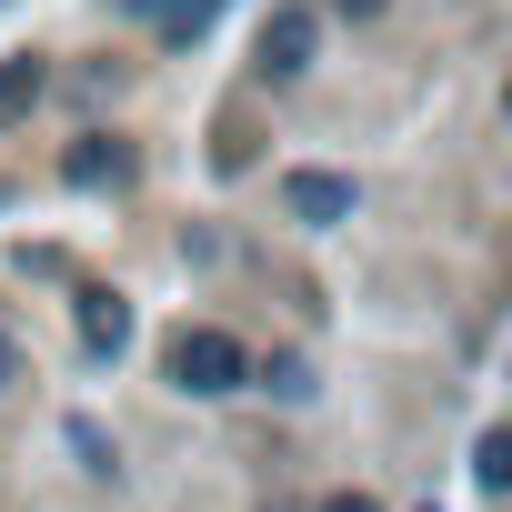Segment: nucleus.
<instances>
[{"label": "nucleus", "instance_id": "nucleus-1", "mask_svg": "<svg viewBox=\"0 0 512 512\" xmlns=\"http://www.w3.org/2000/svg\"><path fill=\"white\" fill-rule=\"evenodd\" d=\"M171 382H181V392H201V402H221V392H241V382H251V352H241L221 322H181V342H171Z\"/></svg>", "mask_w": 512, "mask_h": 512}, {"label": "nucleus", "instance_id": "nucleus-2", "mask_svg": "<svg viewBox=\"0 0 512 512\" xmlns=\"http://www.w3.org/2000/svg\"><path fill=\"white\" fill-rule=\"evenodd\" d=\"M312 51H322V11H312V0H282V11L262 21V71L272 81H302Z\"/></svg>", "mask_w": 512, "mask_h": 512}, {"label": "nucleus", "instance_id": "nucleus-3", "mask_svg": "<svg viewBox=\"0 0 512 512\" xmlns=\"http://www.w3.org/2000/svg\"><path fill=\"white\" fill-rule=\"evenodd\" d=\"M282 211L292 221H352V181L342 171H282Z\"/></svg>", "mask_w": 512, "mask_h": 512}, {"label": "nucleus", "instance_id": "nucleus-4", "mask_svg": "<svg viewBox=\"0 0 512 512\" xmlns=\"http://www.w3.org/2000/svg\"><path fill=\"white\" fill-rule=\"evenodd\" d=\"M81 342H91V352H121V342H131L121 292H81Z\"/></svg>", "mask_w": 512, "mask_h": 512}, {"label": "nucleus", "instance_id": "nucleus-5", "mask_svg": "<svg viewBox=\"0 0 512 512\" xmlns=\"http://www.w3.org/2000/svg\"><path fill=\"white\" fill-rule=\"evenodd\" d=\"M41 101V61H0V121Z\"/></svg>", "mask_w": 512, "mask_h": 512}, {"label": "nucleus", "instance_id": "nucleus-6", "mask_svg": "<svg viewBox=\"0 0 512 512\" xmlns=\"http://www.w3.org/2000/svg\"><path fill=\"white\" fill-rule=\"evenodd\" d=\"M61 171H71V181L91 191V181H121V151H111V141H81V151H71Z\"/></svg>", "mask_w": 512, "mask_h": 512}, {"label": "nucleus", "instance_id": "nucleus-7", "mask_svg": "<svg viewBox=\"0 0 512 512\" xmlns=\"http://www.w3.org/2000/svg\"><path fill=\"white\" fill-rule=\"evenodd\" d=\"M472 472H482V492H512V432H482Z\"/></svg>", "mask_w": 512, "mask_h": 512}, {"label": "nucleus", "instance_id": "nucleus-8", "mask_svg": "<svg viewBox=\"0 0 512 512\" xmlns=\"http://www.w3.org/2000/svg\"><path fill=\"white\" fill-rule=\"evenodd\" d=\"M322 512H382V502H372V492H332Z\"/></svg>", "mask_w": 512, "mask_h": 512}, {"label": "nucleus", "instance_id": "nucleus-9", "mask_svg": "<svg viewBox=\"0 0 512 512\" xmlns=\"http://www.w3.org/2000/svg\"><path fill=\"white\" fill-rule=\"evenodd\" d=\"M11 382H21V352H11V342H0V392H11Z\"/></svg>", "mask_w": 512, "mask_h": 512}, {"label": "nucleus", "instance_id": "nucleus-10", "mask_svg": "<svg viewBox=\"0 0 512 512\" xmlns=\"http://www.w3.org/2000/svg\"><path fill=\"white\" fill-rule=\"evenodd\" d=\"M332 11H352V21H372V11H382V0H332Z\"/></svg>", "mask_w": 512, "mask_h": 512}, {"label": "nucleus", "instance_id": "nucleus-11", "mask_svg": "<svg viewBox=\"0 0 512 512\" xmlns=\"http://www.w3.org/2000/svg\"><path fill=\"white\" fill-rule=\"evenodd\" d=\"M0 201H11V181H0Z\"/></svg>", "mask_w": 512, "mask_h": 512}]
</instances>
